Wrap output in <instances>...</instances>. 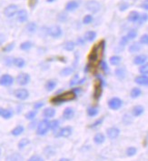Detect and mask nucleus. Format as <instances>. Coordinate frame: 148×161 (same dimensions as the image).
<instances>
[{
	"mask_svg": "<svg viewBox=\"0 0 148 161\" xmlns=\"http://www.w3.org/2000/svg\"><path fill=\"white\" fill-rule=\"evenodd\" d=\"M141 94H142L141 89L138 88H135L132 89V91H131V97H132V98H136L139 96H141Z\"/></svg>",
	"mask_w": 148,
	"mask_h": 161,
	"instance_id": "obj_30",
	"label": "nucleus"
},
{
	"mask_svg": "<svg viewBox=\"0 0 148 161\" xmlns=\"http://www.w3.org/2000/svg\"><path fill=\"white\" fill-rule=\"evenodd\" d=\"M144 108L142 106H135L133 108V115L135 117H139L144 113Z\"/></svg>",
	"mask_w": 148,
	"mask_h": 161,
	"instance_id": "obj_23",
	"label": "nucleus"
},
{
	"mask_svg": "<svg viewBox=\"0 0 148 161\" xmlns=\"http://www.w3.org/2000/svg\"><path fill=\"white\" fill-rule=\"evenodd\" d=\"M147 60V56L146 55H139L136 57H135L134 63L135 65H144Z\"/></svg>",
	"mask_w": 148,
	"mask_h": 161,
	"instance_id": "obj_17",
	"label": "nucleus"
},
{
	"mask_svg": "<svg viewBox=\"0 0 148 161\" xmlns=\"http://www.w3.org/2000/svg\"><path fill=\"white\" fill-rule=\"evenodd\" d=\"M59 128V121L58 120H53L50 122V129L52 130H56L57 129Z\"/></svg>",
	"mask_w": 148,
	"mask_h": 161,
	"instance_id": "obj_41",
	"label": "nucleus"
},
{
	"mask_svg": "<svg viewBox=\"0 0 148 161\" xmlns=\"http://www.w3.org/2000/svg\"><path fill=\"white\" fill-rule=\"evenodd\" d=\"M86 8H87V10L90 11L91 13H97L98 11L100 10V8H101V6L100 4L98 3L97 1H95V0H90V1H88L86 3Z\"/></svg>",
	"mask_w": 148,
	"mask_h": 161,
	"instance_id": "obj_4",
	"label": "nucleus"
},
{
	"mask_svg": "<svg viewBox=\"0 0 148 161\" xmlns=\"http://www.w3.org/2000/svg\"><path fill=\"white\" fill-rule=\"evenodd\" d=\"M123 105V101L118 97H113L108 101V106L113 110H117L119 109Z\"/></svg>",
	"mask_w": 148,
	"mask_h": 161,
	"instance_id": "obj_8",
	"label": "nucleus"
},
{
	"mask_svg": "<svg viewBox=\"0 0 148 161\" xmlns=\"http://www.w3.org/2000/svg\"><path fill=\"white\" fill-rule=\"evenodd\" d=\"M24 132V126H15V128L12 130V135L13 136H19L21 135L22 133Z\"/></svg>",
	"mask_w": 148,
	"mask_h": 161,
	"instance_id": "obj_29",
	"label": "nucleus"
},
{
	"mask_svg": "<svg viewBox=\"0 0 148 161\" xmlns=\"http://www.w3.org/2000/svg\"><path fill=\"white\" fill-rule=\"evenodd\" d=\"M116 77L120 79H123L126 78V70L125 68H122V67H120V68H117L116 70Z\"/></svg>",
	"mask_w": 148,
	"mask_h": 161,
	"instance_id": "obj_32",
	"label": "nucleus"
},
{
	"mask_svg": "<svg viewBox=\"0 0 148 161\" xmlns=\"http://www.w3.org/2000/svg\"><path fill=\"white\" fill-rule=\"evenodd\" d=\"M101 67H102V69H103L104 71H105V72L108 70V68H107V66H106V64H105V62H103V63H102V66H101Z\"/></svg>",
	"mask_w": 148,
	"mask_h": 161,
	"instance_id": "obj_54",
	"label": "nucleus"
},
{
	"mask_svg": "<svg viewBox=\"0 0 148 161\" xmlns=\"http://www.w3.org/2000/svg\"><path fill=\"white\" fill-rule=\"evenodd\" d=\"M16 13H18V6L14 4L7 6L4 10V14L6 18H13Z\"/></svg>",
	"mask_w": 148,
	"mask_h": 161,
	"instance_id": "obj_6",
	"label": "nucleus"
},
{
	"mask_svg": "<svg viewBox=\"0 0 148 161\" xmlns=\"http://www.w3.org/2000/svg\"><path fill=\"white\" fill-rule=\"evenodd\" d=\"M47 34L53 37H59L62 35V29L59 26H52L47 29Z\"/></svg>",
	"mask_w": 148,
	"mask_h": 161,
	"instance_id": "obj_7",
	"label": "nucleus"
},
{
	"mask_svg": "<svg viewBox=\"0 0 148 161\" xmlns=\"http://www.w3.org/2000/svg\"><path fill=\"white\" fill-rule=\"evenodd\" d=\"M75 116V111H74V109L71 108V107H67L63 112V117L65 118V119H71V118Z\"/></svg>",
	"mask_w": 148,
	"mask_h": 161,
	"instance_id": "obj_15",
	"label": "nucleus"
},
{
	"mask_svg": "<svg viewBox=\"0 0 148 161\" xmlns=\"http://www.w3.org/2000/svg\"><path fill=\"white\" fill-rule=\"evenodd\" d=\"M136 151H137V149L135 147H130L126 150V154L128 157H133L136 154Z\"/></svg>",
	"mask_w": 148,
	"mask_h": 161,
	"instance_id": "obj_40",
	"label": "nucleus"
},
{
	"mask_svg": "<svg viewBox=\"0 0 148 161\" xmlns=\"http://www.w3.org/2000/svg\"><path fill=\"white\" fill-rule=\"evenodd\" d=\"M102 95V84L100 81H98L95 83V91H94V97L95 99H98V98H100Z\"/></svg>",
	"mask_w": 148,
	"mask_h": 161,
	"instance_id": "obj_12",
	"label": "nucleus"
},
{
	"mask_svg": "<svg viewBox=\"0 0 148 161\" xmlns=\"http://www.w3.org/2000/svg\"><path fill=\"white\" fill-rule=\"evenodd\" d=\"M79 4L76 2V1H70L67 4V6H65V9H67V11H74L76 10V8L78 7Z\"/></svg>",
	"mask_w": 148,
	"mask_h": 161,
	"instance_id": "obj_19",
	"label": "nucleus"
},
{
	"mask_svg": "<svg viewBox=\"0 0 148 161\" xmlns=\"http://www.w3.org/2000/svg\"><path fill=\"white\" fill-rule=\"evenodd\" d=\"M135 82L141 86H147L148 84V78L147 76H139V77L135 78Z\"/></svg>",
	"mask_w": 148,
	"mask_h": 161,
	"instance_id": "obj_18",
	"label": "nucleus"
},
{
	"mask_svg": "<svg viewBox=\"0 0 148 161\" xmlns=\"http://www.w3.org/2000/svg\"><path fill=\"white\" fill-rule=\"evenodd\" d=\"M73 72H74V68H72V67H65V68H63L61 70L60 74H61V76L67 77V76H70Z\"/></svg>",
	"mask_w": 148,
	"mask_h": 161,
	"instance_id": "obj_33",
	"label": "nucleus"
},
{
	"mask_svg": "<svg viewBox=\"0 0 148 161\" xmlns=\"http://www.w3.org/2000/svg\"><path fill=\"white\" fill-rule=\"evenodd\" d=\"M46 1L48 2V3H52V2H54L55 0H46Z\"/></svg>",
	"mask_w": 148,
	"mask_h": 161,
	"instance_id": "obj_58",
	"label": "nucleus"
},
{
	"mask_svg": "<svg viewBox=\"0 0 148 161\" xmlns=\"http://www.w3.org/2000/svg\"><path fill=\"white\" fill-rule=\"evenodd\" d=\"M15 96L16 98H18L20 100H25L28 97L29 92L26 88H18L15 91Z\"/></svg>",
	"mask_w": 148,
	"mask_h": 161,
	"instance_id": "obj_10",
	"label": "nucleus"
},
{
	"mask_svg": "<svg viewBox=\"0 0 148 161\" xmlns=\"http://www.w3.org/2000/svg\"><path fill=\"white\" fill-rule=\"evenodd\" d=\"M27 161H44V159L38 155H35V156H32Z\"/></svg>",
	"mask_w": 148,
	"mask_h": 161,
	"instance_id": "obj_47",
	"label": "nucleus"
},
{
	"mask_svg": "<svg viewBox=\"0 0 148 161\" xmlns=\"http://www.w3.org/2000/svg\"><path fill=\"white\" fill-rule=\"evenodd\" d=\"M32 47H33V44L31 43L30 41L23 42V43L20 45V48H21L22 50H25V51H27V50H29Z\"/></svg>",
	"mask_w": 148,
	"mask_h": 161,
	"instance_id": "obj_35",
	"label": "nucleus"
},
{
	"mask_svg": "<svg viewBox=\"0 0 148 161\" xmlns=\"http://www.w3.org/2000/svg\"><path fill=\"white\" fill-rule=\"evenodd\" d=\"M121 59L122 58L118 56H113L110 57V63L113 66H117L121 63Z\"/></svg>",
	"mask_w": 148,
	"mask_h": 161,
	"instance_id": "obj_31",
	"label": "nucleus"
},
{
	"mask_svg": "<svg viewBox=\"0 0 148 161\" xmlns=\"http://www.w3.org/2000/svg\"><path fill=\"white\" fill-rule=\"evenodd\" d=\"M77 43H78L79 45H81V46H83V45H84V39L81 38V37H78V39H77Z\"/></svg>",
	"mask_w": 148,
	"mask_h": 161,
	"instance_id": "obj_55",
	"label": "nucleus"
},
{
	"mask_svg": "<svg viewBox=\"0 0 148 161\" xmlns=\"http://www.w3.org/2000/svg\"><path fill=\"white\" fill-rule=\"evenodd\" d=\"M136 36H137V32H136V30H135V29H131V30L128 31L126 37H127L128 39H135V38L136 37Z\"/></svg>",
	"mask_w": 148,
	"mask_h": 161,
	"instance_id": "obj_39",
	"label": "nucleus"
},
{
	"mask_svg": "<svg viewBox=\"0 0 148 161\" xmlns=\"http://www.w3.org/2000/svg\"><path fill=\"white\" fill-rule=\"evenodd\" d=\"M148 18V16H147V14H144L142 16H140V18H139V24H143L144 22H145Z\"/></svg>",
	"mask_w": 148,
	"mask_h": 161,
	"instance_id": "obj_52",
	"label": "nucleus"
},
{
	"mask_svg": "<svg viewBox=\"0 0 148 161\" xmlns=\"http://www.w3.org/2000/svg\"><path fill=\"white\" fill-rule=\"evenodd\" d=\"M75 98H76V93L74 91H68L54 97L52 99V102H54L55 104H60L63 102H67V101H71Z\"/></svg>",
	"mask_w": 148,
	"mask_h": 161,
	"instance_id": "obj_2",
	"label": "nucleus"
},
{
	"mask_svg": "<svg viewBox=\"0 0 148 161\" xmlns=\"http://www.w3.org/2000/svg\"><path fill=\"white\" fill-rule=\"evenodd\" d=\"M128 7H129V4H127V3H126V2H123V3L119 6V10H120V11H126Z\"/></svg>",
	"mask_w": 148,
	"mask_h": 161,
	"instance_id": "obj_48",
	"label": "nucleus"
},
{
	"mask_svg": "<svg viewBox=\"0 0 148 161\" xmlns=\"http://www.w3.org/2000/svg\"><path fill=\"white\" fill-rule=\"evenodd\" d=\"M56 87V81L55 80H49L46 84V88L47 91H52Z\"/></svg>",
	"mask_w": 148,
	"mask_h": 161,
	"instance_id": "obj_28",
	"label": "nucleus"
},
{
	"mask_svg": "<svg viewBox=\"0 0 148 161\" xmlns=\"http://www.w3.org/2000/svg\"><path fill=\"white\" fill-rule=\"evenodd\" d=\"M16 18H18V21H19L20 23H24L26 22L27 20V10L25 9H21L19 11H18V13H16Z\"/></svg>",
	"mask_w": 148,
	"mask_h": 161,
	"instance_id": "obj_13",
	"label": "nucleus"
},
{
	"mask_svg": "<svg viewBox=\"0 0 148 161\" xmlns=\"http://www.w3.org/2000/svg\"><path fill=\"white\" fill-rule=\"evenodd\" d=\"M92 21H93V16L91 15H86L83 19L84 24H90Z\"/></svg>",
	"mask_w": 148,
	"mask_h": 161,
	"instance_id": "obj_45",
	"label": "nucleus"
},
{
	"mask_svg": "<svg viewBox=\"0 0 148 161\" xmlns=\"http://www.w3.org/2000/svg\"><path fill=\"white\" fill-rule=\"evenodd\" d=\"M105 137L103 133H97L94 138V141L96 144H102L105 142Z\"/></svg>",
	"mask_w": 148,
	"mask_h": 161,
	"instance_id": "obj_21",
	"label": "nucleus"
},
{
	"mask_svg": "<svg viewBox=\"0 0 148 161\" xmlns=\"http://www.w3.org/2000/svg\"><path fill=\"white\" fill-rule=\"evenodd\" d=\"M13 83H14L13 77H11V76L8 74H5L1 76V78H0V85H1V86L8 87V86H11Z\"/></svg>",
	"mask_w": 148,
	"mask_h": 161,
	"instance_id": "obj_9",
	"label": "nucleus"
},
{
	"mask_svg": "<svg viewBox=\"0 0 148 161\" xmlns=\"http://www.w3.org/2000/svg\"><path fill=\"white\" fill-rule=\"evenodd\" d=\"M30 81V76L27 73H20L16 77V82L20 86H26Z\"/></svg>",
	"mask_w": 148,
	"mask_h": 161,
	"instance_id": "obj_5",
	"label": "nucleus"
},
{
	"mask_svg": "<svg viewBox=\"0 0 148 161\" xmlns=\"http://www.w3.org/2000/svg\"><path fill=\"white\" fill-rule=\"evenodd\" d=\"M25 64H26V61H25L24 59L21 58V57L14 58V60H13V65H15L16 67H19V68H21V67H24Z\"/></svg>",
	"mask_w": 148,
	"mask_h": 161,
	"instance_id": "obj_24",
	"label": "nucleus"
},
{
	"mask_svg": "<svg viewBox=\"0 0 148 161\" xmlns=\"http://www.w3.org/2000/svg\"><path fill=\"white\" fill-rule=\"evenodd\" d=\"M43 106H44V104H43V103L38 102V103H36V104L34 106V107H35V109H38V108H40V107H42Z\"/></svg>",
	"mask_w": 148,
	"mask_h": 161,
	"instance_id": "obj_53",
	"label": "nucleus"
},
{
	"mask_svg": "<svg viewBox=\"0 0 148 161\" xmlns=\"http://www.w3.org/2000/svg\"><path fill=\"white\" fill-rule=\"evenodd\" d=\"M71 134H72V128H71V126H65V128L60 129L59 133L57 134V137L68 138Z\"/></svg>",
	"mask_w": 148,
	"mask_h": 161,
	"instance_id": "obj_14",
	"label": "nucleus"
},
{
	"mask_svg": "<svg viewBox=\"0 0 148 161\" xmlns=\"http://www.w3.org/2000/svg\"><path fill=\"white\" fill-rule=\"evenodd\" d=\"M2 111H3V108H2V107H0V116H1V113H2Z\"/></svg>",
	"mask_w": 148,
	"mask_h": 161,
	"instance_id": "obj_59",
	"label": "nucleus"
},
{
	"mask_svg": "<svg viewBox=\"0 0 148 161\" xmlns=\"http://www.w3.org/2000/svg\"><path fill=\"white\" fill-rule=\"evenodd\" d=\"M36 111H35V110H33V111H29L28 113L26 114V117L29 120L34 119V118L36 117Z\"/></svg>",
	"mask_w": 148,
	"mask_h": 161,
	"instance_id": "obj_42",
	"label": "nucleus"
},
{
	"mask_svg": "<svg viewBox=\"0 0 148 161\" xmlns=\"http://www.w3.org/2000/svg\"><path fill=\"white\" fill-rule=\"evenodd\" d=\"M1 154H2V151H1V148H0V157H1Z\"/></svg>",
	"mask_w": 148,
	"mask_h": 161,
	"instance_id": "obj_60",
	"label": "nucleus"
},
{
	"mask_svg": "<svg viewBox=\"0 0 148 161\" xmlns=\"http://www.w3.org/2000/svg\"><path fill=\"white\" fill-rule=\"evenodd\" d=\"M140 43L142 45H145V46L148 44V35H147V34L142 36V37L140 38Z\"/></svg>",
	"mask_w": 148,
	"mask_h": 161,
	"instance_id": "obj_46",
	"label": "nucleus"
},
{
	"mask_svg": "<svg viewBox=\"0 0 148 161\" xmlns=\"http://www.w3.org/2000/svg\"><path fill=\"white\" fill-rule=\"evenodd\" d=\"M59 161H70V160L68 158H61Z\"/></svg>",
	"mask_w": 148,
	"mask_h": 161,
	"instance_id": "obj_57",
	"label": "nucleus"
},
{
	"mask_svg": "<svg viewBox=\"0 0 148 161\" xmlns=\"http://www.w3.org/2000/svg\"><path fill=\"white\" fill-rule=\"evenodd\" d=\"M13 116V111L10 109H4L3 108V111L1 113V117L3 118H5V119H9V118H11Z\"/></svg>",
	"mask_w": 148,
	"mask_h": 161,
	"instance_id": "obj_26",
	"label": "nucleus"
},
{
	"mask_svg": "<svg viewBox=\"0 0 148 161\" xmlns=\"http://www.w3.org/2000/svg\"><path fill=\"white\" fill-rule=\"evenodd\" d=\"M49 129H50V122L47 119H44L38 124L36 134L39 136H45L48 132Z\"/></svg>",
	"mask_w": 148,
	"mask_h": 161,
	"instance_id": "obj_3",
	"label": "nucleus"
},
{
	"mask_svg": "<svg viewBox=\"0 0 148 161\" xmlns=\"http://www.w3.org/2000/svg\"><path fill=\"white\" fill-rule=\"evenodd\" d=\"M75 47H76V44L75 42L73 41H67L65 42L64 45V48L65 50H67V51H72V50H74V48H75Z\"/></svg>",
	"mask_w": 148,
	"mask_h": 161,
	"instance_id": "obj_27",
	"label": "nucleus"
},
{
	"mask_svg": "<svg viewBox=\"0 0 148 161\" xmlns=\"http://www.w3.org/2000/svg\"><path fill=\"white\" fill-rule=\"evenodd\" d=\"M95 37H96V33L95 31H87L85 34V39L89 42H92L93 40H95Z\"/></svg>",
	"mask_w": 148,
	"mask_h": 161,
	"instance_id": "obj_22",
	"label": "nucleus"
},
{
	"mask_svg": "<svg viewBox=\"0 0 148 161\" xmlns=\"http://www.w3.org/2000/svg\"><path fill=\"white\" fill-rule=\"evenodd\" d=\"M120 134V130L119 129L117 128H110L107 129V136H108V138L110 139H114V138H116Z\"/></svg>",
	"mask_w": 148,
	"mask_h": 161,
	"instance_id": "obj_11",
	"label": "nucleus"
},
{
	"mask_svg": "<svg viewBox=\"0 0 148 161\" xmlns=\"http://www.w3.org/2000/svg\"><path fill=\"white\" fill-rule=\"evenodd\" d=\"M103 120H104V118H103V117H102V118H100V119L96 120L95 123H93L91 126H90V128H96V126H98L99 125H101V124H102Z\"/></svg>",
	"mask_w": 148,
	"mask_h": 161,
	"instance_id": "obj_51",
	"label": "nucleus"
},
{
	"mask_svg": "<svg viewBox=\"0 0 148 161\" xmlns=\"http://www.w3.org/2000/svg\"><path fill=\"white\" fill-rule=\"evenodd\" d=\"M55 114V109L54 108H46L44 110V112H43V115L46 118H50V117H53Z\"/></svg>",
	"mask_w": 148,
	"mask_h": 161,
	"instance_id": "obj_25",
	"label": "nucleus"
},
{
	"mask_svg": "<svg viewBox=\"0 0 148 161\" xmlns=\"http://www.w3.org/2000/svg\"><path fill=\"white\" fill-rule=\"evenodd\" d=\"M128 41H129V39L127 38V37H121V39H120V45L121 46H126V45H127V43H128Z\"/></svg>",
	"mask_w": 148,
	"mask_h": 161,
	"instance_id": "obj_49",
	"label": "nucleus"
},
{
	"mask_svg": "<svg viewBox=\"0 0 148 161\" xmlns=\"http://www.w3.org/2000/svg\"><path fill=\"white\" fill-rule=\"evenodd\" d=\"M139 71H140L141 74H143L144 76H146L147 73H148V66L144 64L142 66H140V68H139Z\"/></svg>",
	"mask_w": 148,
	"mask_h": 161,
	"instance_id": "obj_44",
	"label": "nucleus"
},
{
	"mask_svg": "<svg viewBox=\"0 0 148 161\" xmlns=\"http://www.w3.org/2000/svg\"><path fill=\"white\" fill-rule=\"evenodd\" d=\"M141 49V46L138 43H134L129 47V51L131 53H135V52H138L139 50Z\"/></svg>",
	"mask_w": 148,
	"mask_h": 161,
	"instance_id": "obj_34",
	"label": "nucleus"
},
{
	"mask_svg": "<svg viewBox=\"0 0 148 161\" xmlns=\"http://www.w3.org/2000/svg\"><path fill=\"white\" fill-rule=\"evenodd\" d=\"M142 7L143 8H144L145 10H147L148 9V6H147V0H145V1L142 4Z\"/></svg>",
	"mask_w": 148,
	"mask_h": 161,
	"instance_id": "obj_56",
	"label": "nucleus"
},
{
	"mask_svg": "<svg viewBox=\"0 0 148 161\" xmlns=\"http://www.w3.org/2000/svg\"><path fill=\"white\" fill-rule=\"evenodd\" d=\"M27 31L30 32V33H34V32H36V24L34 23V22L28 23L27 26Z\"/></svg>",
	"mask_w": 148,
	"mask_h": 161,
	"instance_id": "obj_36",
	"label": "nucleus"
},
{
	"mask_svg": "<svg viewBox=\"0 0 148 161\" xmlns=\"http://www.w3.org/2000/svg\"><path fill=\"white\" fill-rule=\"evenodd\" d=\"M29 143H30L29 139H27V138H22V139L18 142V148H19L20 149H22V148H24L25 147H27Z\"/></svg>",
	"mask_w": 148,
	"mask_h": 161,
	"instance_id": "obj_37",
	"label": "nucleus"
},
{
	"mask_svg": "<svg viewBox=\"0 0 148 161\" xmlns=\"http://www.w3.org/2000/svg\"><path fill=\"white\" fill-rule=\"evenodd\" d=\"M98 112H99V111H98V109L95 108V107H89L87 109V114L90 117H95V116H96L98 114Z\"/></svg>",
	"mask_w": 148,
	"mask_h": 161,
	"instance_id": "obj_38",
	"label": "nucleus"
},
{
	"mask_svg": "<svg viewBox=\"0 0 148 161\" xmlns=\"http://www.w3.org/2000/svg\"><path fill=\"white\" fill-rule=\"evenodd\" d=\"M105 41H101L98 44H96L94 48L92 49L91 53H90L88 59L89 62L92 65H96L98 62L101 60V58L104 54V49H105Z\"/></svg>",
	"mask_w": 148,
	"mask_h": 161,
	"instance_id": "obj_1",
	"label": "nucleus"
},
{
	"mask_svg": "<svg viewBox=\"0 0 148 161\" xmlns=\"http://www.w3.org/2000/svg\"><path fill=\"white\" fill-rule=\"evenodd\" d=\"M6 161H24V157L18 153H13L6 157Z\"/></svg>",
	"mask_w": 148,
	"mask_h": 161,
	"instance_id": "obj_16",
	"label": "nucleus"
},
{
	"mask_svg": "<svg viewBox=\"0 0 148 161\" xmlns=\"http://www.w3.org/2000/svg\"><path fill=\"white\" fill-rule=\"evenodd\" d=\"M14 47H15V43L13 42V43H10V44L6 45V46L3 48V51H4V52H10V51H12Z\"/></svg>",
	"mask_w": 148,
	"mask_h": 161,
	"instance_id": "obj_43",
	"label": "nucleus"
},
{
	"mask_svg": "<svg viewBox=\"0 0 148 161\" xmlns=\"http://www.w3.org/2000/svg\"><path fill=\"white\" fill-rule=\"evenodd\" d=\"M139 18H140V15H139L137 11H132V12H130L128 16V20L130 22H136L138 21Z\"/></svg>",
	"mask_w": 148,
	"mask_h": 161,
	"instance_id": "obj_20",
	"label": "nucleus"
},
{
	"mask_svg": "<svg viewBox=\"0 0 148 161\" xmlns=\"http://www.w3.org/2000/svg\"><path fill=\"white\" fill-rule=\"evenodd\" d=\"M13 60H14V58H12V57H6L5 59V64L7 66H11L13 65Z\"/></svg>",
	"mask_w": 148,
	"mask_h": 161,
	"instance_id": "obj_50",
	"label": "nucleus"
}]
</instances>
